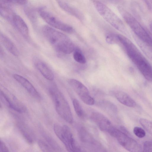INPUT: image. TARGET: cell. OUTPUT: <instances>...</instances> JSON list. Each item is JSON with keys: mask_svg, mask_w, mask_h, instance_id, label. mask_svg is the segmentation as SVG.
Listing matches in <instances>:
<instances>
[{"mask_svg": "<svg viewBox=\"0 0 152 152\" xmlns=\"http://www.w3.org/2000/svg\"><path fill=\"white\" fill-rule=\"evenodd\" d=\"M110 1L111 2L113 3H117L118 2V0H108Z\"/></svg>", "mask_w": 152, "mask_h": 152, "instance_id": "obj_32", "label": "cell"}, {"mask_svg": "<svg viewBox=\"0 0 152 152\" xmlns=\"http://www.w3.org/2000/svg\"><path fill=\"white\" fill-rule=\"evenodd\" d=\"M39 13L42 19L51 26L69 34L75 32V30L72 26L62 22L47 11L40 9Z\"/></svg>", "mask_w": 152, "mask_h": 152, "instance_id": "obj_7", "label": "cell"}, {"mask_svg": "<svg viewBox=\"0 0 152 152\" xmlns=\"http://www.w3.org/2000/svg\"><path fill=\"white\" fill-rule=\"evenodd\" d=\"M49 91L58 114L66 121L72 123L73 120L72 114L69 104L64 95L56 87H50Z\"/></svg>", "mask_w": 152, "mask_h": 152, "instance_id": "obj_2", "label": "cell"}, {"mask_svg": "<svg viewBox=\"0 0 152 152\" xmlns=\"http://www.w3.org/2000/svg\"><path fill=\"white\" fill-rule=\"evenodd\" d=\"M143 152H152V141H146L143 145Z\"/></svg>", "mask_w": 152, "mask_h": 152, "instance_id": "obj_30", "label": "cell"}, {"mask_svg": "<svg viewBox=\"0 0 152 152\" xmlns=\"http://www.w3.org/2000/svg\"><path fill=\"white\" fill-rule=\"evenodd\" d=\"M14 79L22 85L32 96L35 98L40 97L39 94L33 85L26 78L18 74L13 75Z\"/></svg>", "mask_w": 152, "mask_h": 152, "instance_id": "obj_12", "label": "cell"}, {"mask_svg": "<svg viewBox=\"0 0 152 152\" xmlns=\"http://www.w3.org/2000/svg\"><path fill=\"white\" fill-rule=\"evenodd\" d=\"M53 129L55 134L63 143L68 151H81V148L77 144L72 131L68 126L55 124L53 126Z\"/></svg>", "mask_w": 152, "mask_h": 152, "instance_id": "obj_5", "label": "cell"}, {"mask_svg": "<svg viewBox=\"0 0 152 152\" xmlns=\"http://www.w3.org/2000/svg\"><path fill=\"white\" fill-rule=\"evenodd\" d=\"M0 99L5 105L17 112L23 113L26 111L23 104L6 89L1 90Z\"/></svg>", "mask_w": 152, "mask_h": 152, "instance_id": "obj_9", "label": "cell"}, {"mask_svg": "<svg viewBox=\"0 0 152 152\" xmlns=\"http://www.w3.org/2000/svg\"><path fill=\"white\" fill-rule=\"evenodd\" d=\"M68 83L84 103L89 105L94 104V99L91 96L87 88L83 83L74 79H70Z\"/></svg>", "mask_w": 152, "mask_h": 152, "instance_id": "obj_8", "label": "cell"}, {"mask_svg": "<svg viewBox=\"0 0 152 152\" xmlns=\"http://www.w3.org/2000/svg\"><path fill=\"white\" fill-rule=\"evenodd\" d=\"M134 39L142 51L152 61V45L143 41L136 36Z\"/></svg>", "mask_w": 152, "mask_h": 152, "instance_id": "obj_19", "label": "cell"}, {"mask_svg": "<svg viewBox=\"0 0 152 152\" xmlns=\"http://www.w3.org/2000/svg\"><path fill=\"white\" fill-rule=\"evenodd\" d=\"M150 27L152 31V23L150 25Z\"/></svg>", "mask_w": 152, "mask_h": 152, "instance_id": "obj_34", "label": "cell"}, {"mask_svg": "<svg viewBox=\"0 0 152 152\" xmlns=\"http://www.w3.org/2000/svg\"><path fill=\"white\" fill-rule=\"evenodd\" d=\"M106 40L107 42L110 44H113L115 43L117 41H118L117 34L112 33L108 34L106 36Z\"/></svg>", "mask_w": 152, "mask_h": 152, "instance_id": "obj_28", "label": "cell"}, {"mask_svg": "<svg viewBox=\"0 0 152 152\" xmlns=\"http://www.w3.org/2000/svg\"><path fill=\"white\" fill-rule=\"evenodd\" d=\"M9 151V149L4 143L1 140H0V152Z\"/></svg>", "mask_w": 152, "mask_h": 152, "instance_id": "obj_31", "label": "cell"}, {"mask_svg": "<svg viewBox=\"0 0 152 152\" xmlns=\"http://www.w3.org/2000/svg\"><path fill=\"white\" fill-rule=\"evenodd\" d=\"M38 144L40 149L43 152L54 151L48 144L41 140H39Z\"/></svg>", "mask_w": 152, "mask_h": 152, "instance_id": "obj_25", "label": "cell"}, {"mask_svg": "<svg viewBox=\"0 0 152 152\" xmlns=\"http://www.w3.org/2000/svg\"><path fill=\"white\" fill-rule=\"evenodd\" d=\"M110 135L115 138L119 144L128 151L132 152L142 151L140 144L120 129L115 127Z\"/></svg>", "mask_w": 152, "mask_h": 152, "instance_id": "obj_6", "label": "cell"}, {"mask_svg": "<svg viewBox=\"0 0 152 152\" xmlns=\"http://www.w3.org/2000/svg\"><path fill=\"white\" fill-rule=\"evenodd\" d=\"M90 118L101 130L110 135L115 128L110 120L101 113L97 112H92Z\"/></svg>", "mask_w": 152, "mask_h": 152, "instance_id": "obj_10", "label": "cell"}, {"mask_svg": "<svg viewBox=\"0 0 152 152\" xmlns=\"http://www.w3.org/2000/svg\"><path fill=\"white\" fill-rule=\"evenodd\" d=\"M72 103L75 111L78 117L83 118L85 116V112L78 101L76 99L72 100Z\"/></svg>", "mask_w": 152, "mask_h": 152, "instance_id": "obj_23", "label": "cell"}, {"mask_svg": "<svg viewBox=\"0 0 152 152\" xmlns=\"http://www.w3.org/2000/svg\"><path fill=\"white\" fill-rule=\"evenodd\" d=\"M42 135L48 143L55 151H61V148L57 142L52 137L45 132H42Z\"/></svg>", "mask_w": 152, "mask_h": 152, "instance_id": "obj_21", "label": "cell"}, {"mask_svg": "<svg viewBox=\"0 0 152 152\" xmlns=\"http://www.w3.org/2000/svg\"><path fill=\"white\" fill-rule=\"evenodd\" d=\"M45 38L57 51L64 54H70L75 50L70 39L64 34L48 26L42 28Z\"/></svg>", "mask_w": 152, "mask_h": 152, "instance_id": "obj_1", "label": "cell"}, {"mask_svg": "<svg viewBox=\"0 0 152 152\" xmlns=\"http://www.w3.org/2000/svg\"><path fill=\"white\" fill-rule=\"evenodd\" d=\"M113 94L116 99L123 105L131 107L136 106L135 101L126 93L121 91H116Z\"/></svg>", "mask_w": 152, "mask_h": 152, "instance_id": "obj_14", "label": "cell"}, {"mask_svg": "<svg viewBox=\"0 0 152 152\" xmlns=\"http://www.w3.org/2000/svg\"><path fill=\"white\" fill-rule=\"evenodd\" d=\"M35 66L43 77L47 80L52 81L54 78V74L50 68L44 62L37 61Z\"/></svg>", "mask_w": 152, "mask_h": 152, "instance_id": "obj_15", "label": "cell"}, {"mask_svg": "<svg viewBox=\"0 0 152 152\" xmlns=\"http://www.w3.org/2000/svg\"><path fill=\"white\" fill-rule=\"evenodd\" d=\"M57 0L60 7L65 12L80 21L83 20L84 15L78 10L71 7L65 2L60 0Z\"/></svg>", "mask_w": 152, "mask_h": 152, "instance_id": "obj_16", "label": "cell"}, {"mask_svg": "<svg viewBox=\"0 0 152 152\" xmlns=\"http://www.w3.org/2000/svg\"><path fill=\"white\" fill-rule=\"evenodd\" d=\"M73 56L74 60L78 63L84 64L86 62V58L79 50L75 49Z\"/></svg>", "mask_w": 152, "mask_h": 152, "instance_id": "obj_24", "label": "cell"}, {"mask_svg": "<svg viewBox=\"0 0 152 152\" xmlns=\"http://www.w3.org/2000/svg\"><path fill=\"white\" fill-rule=\"evenodd\" d=\"M93 3L96 10L105 20L117 30L126 34H128L122 20L109 8L98 1H94Z\"/></svg>", "mask_w": 152, "mask_h": 152, "instance_id": "obj_3", "label": "cell"}, {"mask_svg": "<svg viewBox=\"0 0 152 152\" xmlns=\"http://www.w3.org/2000/svg\"><path fill=\"white\" fill-rule=\"evenodd\" d=\"M118 9L122 18L136 36L143 41L152 45V40L148 32L137 20L123 8L118 7Z\"/></svg>", "mask_w": 152, "mask_h": 152, "instance_id": "obj_4", "label": "cell"}, {"mask_svg": "<svg viewBox=\"0 0 152 152\" xmlns=\"http://www.w3.org/2000/svg\"><path fill=\"white\" fill-rule=\"evenodd\" d=\"M148 33L151 37V39L152 40V34H151V33H149V32H148Z\"/></svg>", "mask_w": 152, "mask_h": 152, "instance_id": "obj_33", "label": "cell"}, {"mask_svg": "<svg viewBox=\"0 0 152 152\" xmlns=\"http://www.w3.org/2000/svg\"><path fill=\"white\" fill-rule=\"evenodd\" d=\"M14 13L4 4H0V14L5 18L11 21Z\"/></svg>", "mask_w": 152, "mask_h": 152, "instance_id": "obj_22", "label": "cell"}, {"mask_svg": "<svg viewBox=\"0 0 152 152\" xmlns=\"http://www.w3.org/2000/svg\"><path fill=\"white\" fill-rule=\"evenodd\" d=\"M11 22L15 28L23 36L25 37L28 36V26L20 16L14 14Z\"/></svg>", "mask_w": 152, "mask_h": 152, "instance_id": "obj_13", "label": "cell"}, {"mask_svg": "<svg viewBox=\"0 0 152 152\" xmlns=\"http://www.w3.org/2000/svg\"><path fill=\"white\" fill-rule=\"evenodd\" d=\"M133 132L137 137L142 138L145 136L146 133L144 130L139 127H135L133 129Z\"/></svg>", "mask_w": 152, "mask_h": 152, "instance_id": "obj_27", "label": "cell"}, {"mask_svg": "<svg viewBox=\"0 0 152 152\" xmlns=\"http://www.w3.org/2000/svg\"><path fill=\"white\" fill-rule=\"evenodd\" d=\"M27 0H1V3L4 4L6 3H13L20 5H24L26 4Z\"/></svg>", "mask_w": 152, "mask_h": 152, "instance_id": "obj_29", "label": "cell"}, {"mask_svg": "<svg viewBox=\"0 0 152 152\" xmlns=\"http://www.w3.org/2000/svg\"><path fill=\"white\" fill-rule=\"evenodd\" d=\"M99 106L108 113L114 115L118 112V108L113 103L107 100H102L99 102Z\"/></svg>", "mask_w": 152, "mask_h": 152, "instance_id": "obj_20", "label": "cell"}, {"mask_svg": "<svg viewBox=\"0 0 152 152\" xmlns=\"http://www.w3.org/2000/svg\"><path fill=\"white\" fill-rule=\"evenodd\" d=\"M18 126L21 133L26 141L30 144L33 143L34 141L35 136L32 131L23 123H19Z\"/></svg>", "mask_w": 152, "mask_h": 152, "instance_id": "obj_18", "label": "cell"}, {"mask_svg": "<svg viewBox=\"0 0 152 152\" xmlns=\"http://www.w3.org/2000/svg\"><path fill=\"white\" fill-rule=\"evenodd\" d=\"M78 135L81 141L87 146L95 150L104 151V148L101 144L96 140L84 128H80L78 131Z\"/></svg>", "mask_w": 152, "mask_h": 152, "instance_id": "obj_11", "label": "cell"}, {"mask_svg": "<svg viewBox=\"0 0 152 152\" xmlns=\"http://www.w3.org/2000/svg\"><path fill=\"white\" fill-rule=\"evenodd\" d=\"M140 122L142 126L148 132L152 130V122L144 118H140Z\"/></svg>", "mask_w": 152, "mask_h": 152, "instance_id": "obj_26", "label": "cell"}, {"mask_svg": "<svg viewBox=\"0 0 152 152\" xmlns=\"http://www.w3.org/2000/svg\"><path fill=\"white\" fill-rule=\"evenodd\" d=\"M1 41L6 49L13 56H17L19 52L15 45L7 36L2 33H0Z\"/></svg>", "mask_w": 152, "mask_h": 152, "instance_id": "obj_17", "label": "cell"}]
</instances>
